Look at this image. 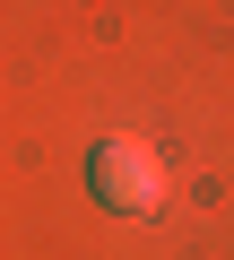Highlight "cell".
<instances>
[{
  "label": "cell",
  "mask_w": 234,
  "mask_h": 260,
  "mask_svg": "<svg viewBox=\"0 0 234 260\" xmlns=\"http://www.w3.org/2000/svg\"><path fill=\"white\" fill-rule=\"evenodd\" d=\"M87 182H95V200L113 217H156L165 208V156L148 139H104L95 165H87Z\"/></svg>",
  "instance_id": "1"
}]
</instances>
